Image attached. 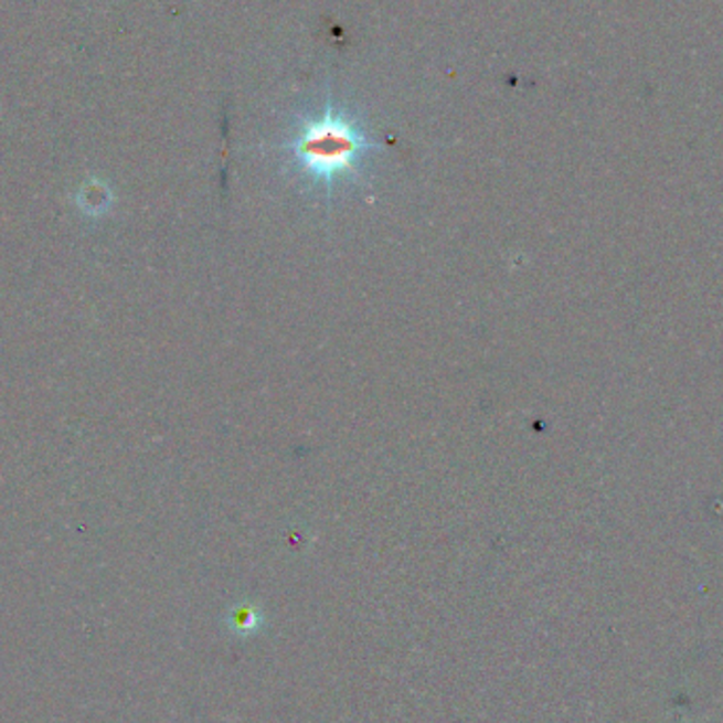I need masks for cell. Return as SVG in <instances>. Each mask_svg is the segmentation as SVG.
<instances>
[{"mask_svg":"<svg viewBox=\"0 0 723 723\" xmlns=\"http://www.w3.org/2000/svg\"><path fill=\"white\" fill-rule=\"evenodd\" d=\"M376 149L360 119L337 104L302 117L284 145L293 176L305 191L322 198L358 184Z\"/></svg>","mask_w":723,"mask_h":723,"instance_id":"6da1fadb","label":"cell"}]
</instances>
